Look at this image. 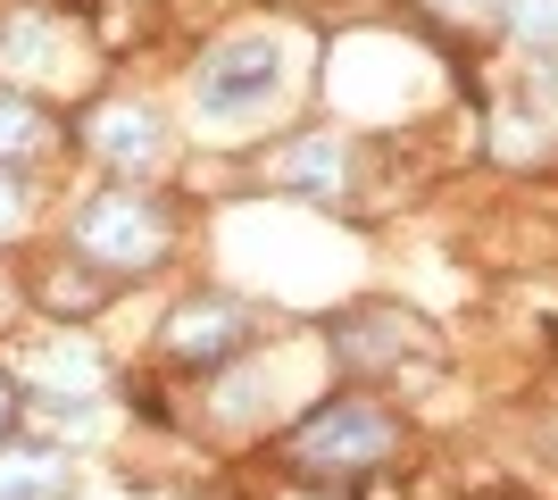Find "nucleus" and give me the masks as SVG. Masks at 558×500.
<instances>
[{
    "label": "nucleus",
    "mask_w": 558,
    "mask_h": 500,
    "mask_svg": "<svg viewBox=\"0 0 558 500\" xmlns=\"http://www.w3.org/2000/svg\"><path fill=\"white\" fill-rule=\"evenodd\" d=\"M500 25H509L534 59H558V0H500Z\"/></svg>",
    "instance_id": "nucleus-8"
},
{
    "label": "nucleus",
    "mask_w": 558,
    "mask_h": 500,
    "mask_svg": "<svg viewBox=\"0 0 558 500\" xmlns=\"http://www.w3.org/2000/svg\"><path fill=\"white\" fill-rule=\"evenodd\" d=\"M50 125L25 109V93H0V159H25V150H43Z\"/></svg>",
    "instance_id": "nucleus-9"
},
{
    "label": "nucleus",
    "mask_w": 558,
    "mask_h": 500,
    "mask_svg": "<svg viewBox=\"0 0 558 500\" xmlns=\"http://www.w3.org/2000/svg\"><path fill=\"white\" fill-rule=\"evenodd\" d=\"M392 417L375 401H333V408H317L301 434H292V467L301 476H317V484H350V476H367V467H384L392 459Z\"/></svg>",
    "instance_id": "nucleus-2"
},
{
    "label": "nucleus",
    "mask_w": 558,
    "mask_h": 500,
    "mask_svg": "<svg viewBox=\"0 0 558 500\" xmlns=\"http://www.w3.org/2000/svg\"><path fill=\"white\" fill-rule=\"evenodd\" d=\"M350 175V150L333 143V134H308V143H292V159H283V184L308 192V200H333Z\"/></svg>",
    "instance_id": "nucleus-7"
},
{
    "label": "nucleus",
    "mask_w": 558,
    "mask_h": 500,
    "mask_svg": "<svg viewBox=\"0 0 558 500\" xmlns=\"http://www.w3.org/2000/svg\"><path fill=\"white\" fill-rule=\"evenodd\" d=\"M9 408H17V383L0 376V426H9Z\"/></svg>",
    "instance_id": "nucleus-12"
},
{
    "label": "nucleus",
    "mask_w": 558,
    "mask_h": 500,
    "mask_svg": "<svg viewBox=\"0 0 558 500\" xmlns=\"http://www.w3.org/2000/svg\"><path fill=\"white\" fill-rule=\"evenodd\" d=\"M25 217V184H17V167H0V234Z\"/></svg>",
    "instance_id": "nucleus-10"
},
{
    "label": "nucleus",
    "mask_w": 558,
    "mask_h": 500,
    "mask_svg": "<svg viewBox=\"0 0 558 500\" xmlns=\"http://www.w3.org/2000/svg\"><path fill=\"white\" fill-rule=\"evenodd\" d=\"M75 259L117 267V276H142V267H159V259H167V209L150 200V192H134V184L100 192L93 209L75 217Z\"/></svg>",
    "instance_id": "nucleus-3"
},
{
    "label": "nucleus",
    "mask_w": 558,
    "mask_h": 500,
    "mask_svg": "<svg viewBox=\"0 0 558 500\" xmlns=\"http://www.w3.org/2000/svg\"><path fill=\"white\" fill-rule=\"evenodd\" d=\"M283 75H292V34H233V42H217L209 59H201L192 109L209 125H242L283 93Z\"/></svg>",
    "instance_id": "nucleus-1"
},
{
    "label": "nucleus",
    "mask_w": 558,
    "mask_h": 500,
    "mask_svg": "<svg viewBox=\"0 0 558 500\" xmlns=\"http://www.w3.org/2000/svg\"><path fill=\"white\" fill-rule=\"evenodd\" d=\"M425 9H442V17H500V0H425Z\"/></svg>",
    "instance_id": "nucleus-11"
},
{
    "label": "nucleus",
    "mask_w": 558,
    "mask_h": 500,
    "mask_svg": "<svg viewBox=\"0 0 558 500\" xmlns=\"http://www.w3.org/2000/svg\"><path fill=\"white\" fill-rule=\"evenodd\" d=\"M75 467L59 451H43V442H9L0 451V500H68Z\"/></svg>",
    "instance_id": "nucleus-5"
},
{
    "label": "nucleus",
    "mask_w": 558,
    "mask_h": 500,
    "mask_svg": "<svg viewBox=\"0 0 558 500\" xmlns=\"http://www.w3.org/2000/svg\"><path fill=\"white\" fill-rule=\"evenodd\" d=\"M84 134H93V150L109 167H150V159H159V118H150L142 100H134V109H100Z\"/></svg>",
    "instance_id": "nucleus-6"
},
{
    "label": "nucleus",
    "mask_w": 558,
    "mask_h": 500,
    "mask_svg": "<svg viewBox=\"0 0 558 500\" xmlns=\"http://www.w3.org/2000/svg\"><path fill=\"white\" fill-rule=\"evenodd\" d=\"M251 342V309L242 301H184V309L167 317V351L175 358H226V351H242Z\"/></svg>",
    "instance_id": "nucleus-4"
}]
</instances>
